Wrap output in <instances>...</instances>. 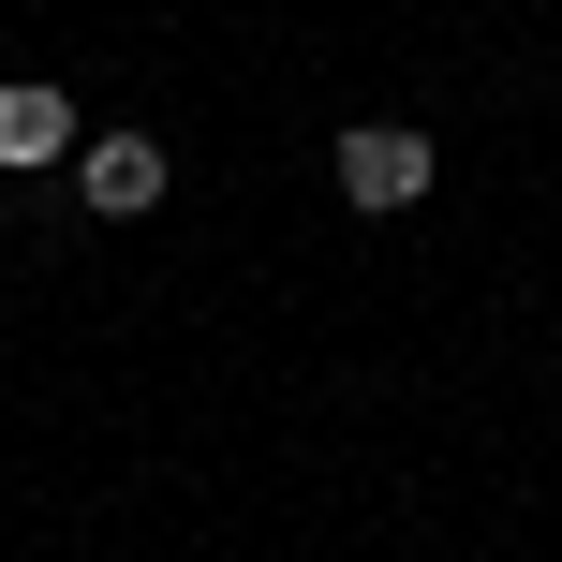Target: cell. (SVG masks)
Returning a JSON list of instances; mask_svg holds the SVG:
<instances>
[{
	"label": "cell",
	"mask_w": 562,
	"mask_h": 562,
	"mask_svg": "<svg viewBox=\"0 0 562 562\" xmlns=\"http://www.w3.org/2000/svg\"><path fill=\"white\" fill-rule=\"evenodd\" d=\"M340 193H356V207H415L429 193V134H400V119L340 134Z\"/></svg>",
	"instance_id": "6da1fadb"
},
{
	"label": "cell",
	"mask_w": 562,
	"mask_h": 562,
	"mask_svg": "<svg viewBox=\"0 0 562 562\" xmlns=\"http://www.w3.org/2000/svg\"><path fill=\"white\" fill-rule=\"evenodd\" d=\"M148 207H164V148L104 134V148H89V223H148Z\"/></svg>",
	"instance_id": "7a4b0ae2"
},
{
	"label": "cell",
	"mask_w": 562,
	"mask_h": 562,
	"mask_svg": "<svg viewBox=\"0 0 562 562\" xmlns=\"http://www.w3.org/2000/svg\"><path fill=\"white\" fill-rule=\"evenodd\" d=\"M75 148V104L59 89H0V164H59Z\"/></svg>",
	"instance_id": "3957f363"
}]
</instances>
